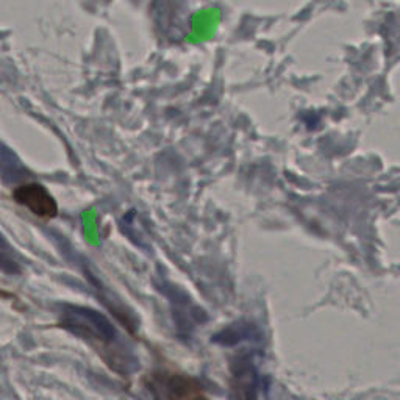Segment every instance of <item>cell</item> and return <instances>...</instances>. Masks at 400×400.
Returning a JSON list of instances; mask_svg holds the SVG:
<instances>
[{
    "mask_svg": "<svg viewBox=\"0 0 400 400\" xmlns=\"http://www.w3.org/2000/svg\"><path fill=\"white\" fill-rule=\"evenodd\" d=\"M61 327L86 341L100 358L117 374H128L134 368V358L123 344L111 322L96 310L85 307H64Z\"/></svg>",
    "mask_w": 400,
    "mask_h": 400,
    "instance_id": "obj_1",
    "label": "cell"
},
{
    "mask_svg": "<svg viewBox=\"0 0 400 400\" xmlns=\"http://www.w3.org/2000/svg\"><path fill=\"white\" fill-rule=\"evenodd\" d=\"M144 386L158 399H197L205 397L203 386L199 380L175 370L157 369L146 375Z\"/></svg>",
    "mask_w": 400,
    "mask_h": 400,
    "instance_id": "obj_2",
    "label": "cell"
},
{
    "mask_svg": "<svg viewBox=\"0 0 400 400\" xmlns=\"http://www.w3.org/2000/svg\"><path fill=\"white\" fill-rule=\"evenodd\" d=\"M11 197L17 205L27 208L39 219H54L58 214L57 200L43 185L37 183V181L17 185L11 192Z\"/></svg>",
    "mask_w": 400,
    "mask_h": 400,
    "instance_id": "obj_3",
    "label": "cell"
}]
</instances>
